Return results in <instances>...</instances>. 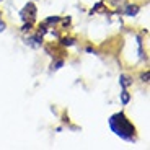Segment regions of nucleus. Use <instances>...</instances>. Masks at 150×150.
<instances>
[{"instance_id":"obj_1","label":"nucleus","mask_w":150,"mask_h":150,"mask_svg":"<svg viewBox=\"0 0 150 150\" xmlns=\"http://www.w3.org/2000/svg\"><path fill=\"white\" fill-rule=\"evenodd\" d=\"M109 126H111L112 131L116 132L119 137H122V139H126V140H134L135 139L134 126H132L131 121L124 116L122 112H117V114L111 116V119H109Z\"/></svg>"},{"instance_id":"obj_2","label":"nucleus","mask_w":150,"mask_h":150,"mask_svg":"<svg viewBox=\"0 0 150 150\" xmlns=\"http://www.w3.org/2000/svg\"><path fill=\"white\" fill-rule=\"evenodd\" d=\"M137 10H139L137 7H127V13H129V15H131V13H135Z\"/></svg>"},{"instance_id":"obj_3","label":"nucleus","mask_w":150,"mask_h":150,"mask_svg":"<svg viewBox=\"0 0 150 150\" xmlns=\"http://www.w3.org/2000/svg\"><path fill=\"white\" fill-rule=\"evenodd\" d=\"M122 101H124V103H127V101H129V95L126 93V91H122Z\"/></svg>"},{"instance_id":"obj_4","label":"nucleus","mask_w":150,"mask_h":150,"mask_svg":"<svg viewBox=\"0 0 150 150\" xmlns=\"http://www.w3.org/2000/svg\"><path fill=\"white\" fill-rule=\"evenodd\" d=\"M122 85H124V86H127V85H129V82H127V77H122Z\"/></svg>"}]
</instances>
